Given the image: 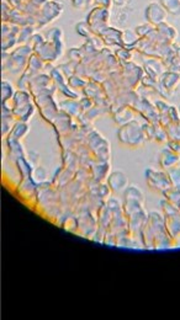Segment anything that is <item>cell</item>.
I'll list each match as a JSON object with an SVG mask.
<instances>
[{
  "label": "cell",
  "instance_id": "obj_1",
  "mask_svg": "<svg viewBox=\"0 0 180 320\" xmlns=\"http://www.w3.org/2000/svg\"><path fill=\"white\" fill-rule=\"evenodd\" d=\"M63 13V4H61L59 1L56 0H49L47 1L45 5L41 6L40 11L36 15V20H37V25H36V29L40 30L42 27L47 26L49 24H51L52 21L58 19Z\"/></svg>",
  "mask_w": 180,
  "mask_h": 320
},
{
  "label": "cell",
  "instance_id": "obj_2",
  "mask_svg": "<svg viewBox=\"0 0 180 320\" xmlns=\"http://www.w3.org/2000/svg\"><path fill=\"white\" fill-rule=\"evenodd\" d=\"M35 112V107L31 104L30 96L24 91H17L14 95V106L11 113H13L20 121H27L29 117Z\"/></svg>",
  "mask_w": 180,
  "mask_h": 320
},
{
  "label": "cell",
  "instance_id": "obj_3",
  "mask_svg": "<svg viewBox=\"0 0 180 320\" xmlns=\"http://www.w3.org/2000/svg\"><path fill=\"white\" fill-rule=\"evenodd\" d=\"M111 11L110 9L102 8V6H95L92 10L89 11L88 16H86V22L90 26L94 33H99L102 29L110 26Z\"/></svg>",
  "mask_w": 180,
  "mask_h": 320
},
{
  "label": "cell",
  "instance_id": "obj_4",
  "mask_svg": "<svg viewBox=\"0 0 180 320\" xmlns=\"http://www.w3.org/2000/svg\"><path fill=\"white\" fill-rule=\"evenodd\" d=\"M21 26L10 21H1V48L4 52L9 51L16 43H19V33Z\"/></svg>",
  "mask_w": 180,
  "mask_h": 320
},
{
  "label": "cell",
  "instance_id": "obj_5",
  "mask_svg": "<svg viewBox=\"0 0 180 320\" xmlns=\"http://www.w3.org/2000/svg\"><path fill=\"white\" fill-rule=\"evenodd\" d=\"M31 54H33V47L31 46L19 47L14 51V53L10 54V60L4 61V67H9V69L14 73L20 72L26 64V58L31 57Z\"/></svg>",
  "mask_w": 180,
  "mask_h": 320
},
{
  "label": "cell",
  "instance_id": "obj_6",
  "mask_svg": "<svg viewBox=\"0 0 180 320\" xmlns=\"http://www.w3.org/2000/svg\"><path fill=\"white\" fill-rule=\"evenodd\" d=\"M169 14L165 11V9L161 5L159 1H152L147 5L145 10V19L148 24L158 26L162 22L167 21V17Z\"/></svg>",
  "mask_w": 180,
  "mask_h": 320
},
{
  "label": "cell",
  "instance_id": "obj_7",
  "mask_svg": "<svg viewBox=\"0 0 180 320\" xmlns=\"http://www.w3.org/2000/svg\"><path fill=\"white\" fill-rule=\"evenodd\" d=\"M98 35L101 37V40L104 41L106 45H113V46H115V45L116 46L124 45V43H122V31L117 30L116 27H105Z\"/></svg>",
  "mask_w": 180,
  "mask_h": 320
},
{
  "label": "cell",
  "instance_id": "obj_8",
  "mask_svg": "<svg viewBox=\"0 0 180 320\" xmlns=\"http://www.w3.org/2000/svg\"><path fill=\"white\" fill-rule=\"evenodd\" d=\"M156 29L159 35L162 36V38L167 41V42L172 43L178 38V31L175 30V27L168 24L167 21L159 24L158 26H156Z\"/></svg>",
  "mask_w": 180,
  "mask_h": 320
},
{
  "label": "cell",
  "instance_id": "obj_9",
  "mask_svg": "<svg viewBox=\"0 0 180 320\" xmlns=\"http://www.w3.org/2000/svg\"><path fill=\"white\" fill-rule=\"evenodd\" d=\"M159 3L169 15L180 16V0H159Z\"/></svg>",
  "mask_w": 180,
  "mask_h": 320
},
{
  "label": "cell",
  "instance_id": "obj_10",
  "mask_svg": "<svg viewBox=\"0 0 180 320\" xmlns=\"http://www.w3.org/2000/svg\"><path fill=\"white\" fill-rule=\"evenodd\" d=\"M36 30H37V29H36L35 26H33V25H26V26H22L21 30H20V33H19V43L25 45L27 41L31 40L33 36L36 33Z\"/></svg>",
  "mask_w": 180,
  "mask_h": 320
},
{
  "label": "cell",
  "instance_id": "obj_11",
  "mask_svg": "<svg viewBox=\"0 0 180 320\" xmlns=\"http://www.w3.org/2000/svg\"><path fill=\"white\" fill-rule=\"evenodd\" d=\"M154 31H156V26L148 24V22L134 27V32L137 33V36L140 38H147L148 36H151Z\"/></svg>",
  "mask_w": 180,
  "mask_h": 320
},
{
  "label": "cell",
  "instance_id": "obj_12",
  "mask_svg": "<svg viewBox=\"0 0 180 320\" xmlns=\"http://www.w3.org/2000/svg\"><path fill=\"white\" fill-rule=\"evenodd\" d=\"M76 30L79 35L83 36V37H85V38H89L90 36L94 35V32H93V30L90 29V26H89L88 22L86 21L78 22V24L76 25Z\"/></svg>",
  "mask_w": 180,
  "mask_h": 320
},
{
  "label": "cell",
  "instance_id": "obj_13",
  "mask_svg": "<svg viewBox=\"0 0 180 320\" xmlns=\"http://www.w3.org/2000/svg\"><path fill=\"white\" fill-rule=\"evenodd\" d=\"M163 83L164 85L167 86L168 90L173 89V88H175V86L178 85V83H179V76L175 74V73H168V74H165V76H164Z\"/></svg>",
  "mask_w": 180,
  "mask_h": 320
},
{
  "label": "cell",
  "instance_id": "obj_14",
  "mask_svg": "<svg viewBox=\"0 0 180 320\" xmlns=\"http://www.w3.org/2000/svg\"><path fill=\"white\" fill-rule=\"evenodd\" d=\"M72 6L77 10H85L94 4V0H70Z\"/></svg>",
  "mask_w": 180,
  "mask_h": 320
},
{
  "label": "cell",
  "instance_id": "obj_15",
  "mask_svg": "<svg viewBox=\"0 0 180 320\" xmlns=\"http://www.w3.org/2000/svg\"><path fill=\"white\" fill-rule=\"evenodd\" d=\"M1 88H3V91H1V94H3V104H6V101L10 99V96L13 95V92H14L13 86H11L8 81H4L3 85H1Z\"/></svg>",
  "mask_w": 180,
  "mask_h": 320
},
{
  "label": "cell",
  "instance_id": "obj_16",
  "mask_svg": "<svg viewBox=\"0 0 180 320\" xmlns=\"http://www.w3.org/2000/svg\"><path fill=\"white\" fill-rule=\"evenodd\" d=\"M94 4L95 6H102V8H106V9H110L113 8L114 5V1L113 0H94Z\"/></svg>",
  "mask_w": 180,
  "mask_h": 320
},
{
  "label": "cell",
  "instance_id": "obj_17",
  "mask_svg": "<svg viewBox=\"0 0 180 320\" xmlns=\"http://www.w3.org/2000/svg\"><path fill=\"white\" fill-rule=\"evenodd\" d=\"M30 1H33L35 5H37L38 8H41V6L45 5V4H46L47 1H49V0H30Z\"/></svg>",
  "mask_w": 180,
  "mask_h": 320
},
{
  "label": "cell",
  "instance_id": "obj_18",
  "mask_svg": "<svg viewBox=\"0 0 180 320\" xmlns=\"http://www.w3.org/2000/svg\"><path fill=\"white\" fill-rule=\"evenodd\" d=\"M114 5L117 6H125L127 3H129V0H113Z\"/></svg>",
  "mask_w": 180,
  "mask_h": 320
},
{
  "label": "cell",
  "instance_id": "obj_19",
  "mask_svg": "<svg viewBox=\"0 0 180 320\" xmlns=\"http://www.w3.org/2000/svg\"><path fill=\"white\" fill-rule=\"evenodd\" d=\"M22 1H26V0H22Z\"/></svg>",
  "mask_w": 180,
  "mask_h": 320
}]
</instances>
